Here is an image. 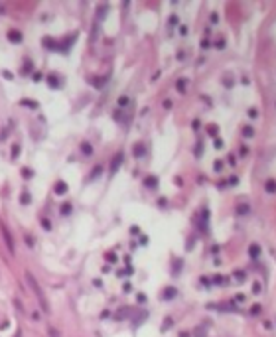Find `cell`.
<instances>
[{"mask_svg": "<svg viewBox=\"0 0 276 337\" xmlns=\"http://www.w3.org/2000/svg\"><path fill=\"white\" fill-rule=\"evenodd\" d=\"M16 337H22V331H20V329H18V335H16Z\"/></svg>", "mask_w": 276, "mask_h": 337, "instance_id": "obj_5", "label": "cell"}, {"mask_svg": "<svg viewBox=\"0 0 276 337\" xmlns=\"http://www.w3.org/2000/svg\"><path fill=\"white\" fill-rule=\"evenodd\" d=\"M57 193H63V191H65V184H57Z\"/></svg>", "mask_w": 276, "mask_h": 337, "instance_id": "obj_3", "label": "cell"}, {"mask_svg": "<svg viewBox=\"0 0 276 337\" xmlns=\"http://www.w3.org/2000/svg\"><path fill=\"white\" fill-rule=\"evenodd\" d=\"M28 201H30V197H28V193H24V195H22V203H28Z\"/></svg>", "mask_w": 276, "mask_h": 337, "instance_id": "obj_4", "label": "cell"}, {"mask_svg": "<svg viewBox=\"0 0 276 337\" xmlns=\"http://www.w3.org/2000/svg\"><path fill=\"white\" fill-rule=\"evenodd\" d=\"M26 280H28V284H30V288H32V292L36 294V298H37V302H40V306H42V309H50V306H47V300H46V296H44V290L40 288V284H37V280L34 276H32V272H26Z\"/></svg>", "mask_w": 276, "mask_h": 337, "instance_id": "obj_1", "label": "cell"}, {"mask_svg": "<svg viewBox=\"0 0 276 337\" xmlns=\"http://www.w3.org/2000/svg\"><path fill=\"white\" fill-rule=\"evenodd\" d=\"M2 233H4V240H6V247H8V250L10 253H14V243H12V235H10V231H8V227L2 223Z\"/></svg>", "mask_w": 276, "mask_h": 337, "instance_id": "obj_2", "label": "cell"}]
</instances>
